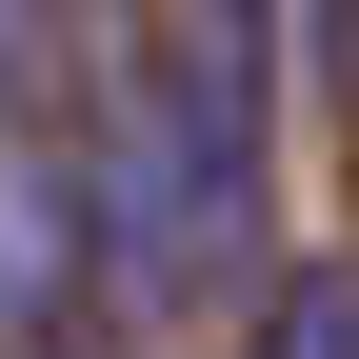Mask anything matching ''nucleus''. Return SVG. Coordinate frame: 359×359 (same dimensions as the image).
<instances>
[{
    "label": "nucleus",
    "mask_w": 359,
    "mask_h": 359,
    "mask_svg": "<svg viewBox=\"0 0 359 359\" xmlns=\"http://www.w3.org/2000/svg\"><path fill=\"white\" fill-rule=\"evenodd\" d=\"M20 359H120V320H100V299H80V320H40Z\"/></svg>",
    "instance_id": "6"
},
{
    "label": "nucleus",
    "mask_w": 359,
    "mask_h": 359,
    "mask_svg": "<svg viewBox=\"0 0 359 359\" xmlns=\"http://www.w3.org/2000/svg\"><path fill=\"white\" fill-rule=\"evenodd\" d=\"M299 60H320V100H359V0H299Z\"/></svg>",
    "instance_id": "5"
},
{
    "label": "nucleus",
    "mask_w": 359,
    "mask_h": 359,
    "mask_svg": "<svg viewBox=\"0 0 359 359\" xmlns=\"http://www.w3.org/2000/svg\"><path fill=\"white\" fill-rule=\"evenodd\" d=\"M160 200H180V299L280 259V0H160Z\"/></svg>",
    "instance_id": "1"
},
{
    "label": "nucleus",
    "mask_w": 359,
    "mask_h": 359,
    "mask_svg": "<svg viewBox=\"0 0 359 359\" xmlns=\"http://www.w3.org/2000/svg\"><path fill=\"white\" fill-rule=\"evenodd\" d=\"M40 320H80V140L60 120H0V359Z\"/></svg>",
    "instance_id": "2"
},
{
    "label": "nucleus",
    "mask_w": 359,
    "mask_h": 359,
    "mask_svg": "<svg viewBox=\"0 0 359 359\" xmlns=\"http://www.w3.org/2000/svg\"><path fill=\"white\" fill-rule=\"evenodd\" d=\"M259 359H359V259H259Z\"/></svg>",
    "instance_id": "3"
},
{
    "label": "nucleus",
    "mask_w": 359,
    "mask_h": 359,
    "mask_svg": "<svg viewBox=\"0 0 359 359\" xmlns=\"http://www.w3.org/2000/svg\"><path fill=\"white\" fill-rule=\"evenodd\" d=\"M40 80H60V0H0V120H60Z\"/></svg>",
    "instance_id": "4"
}]
</instances>
